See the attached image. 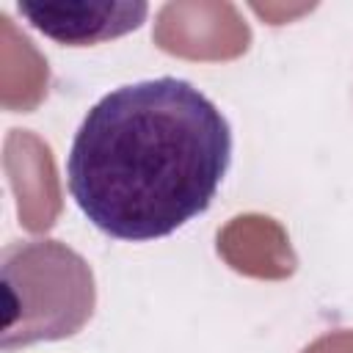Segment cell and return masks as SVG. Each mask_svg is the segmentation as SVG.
<instances>
[{
  "mask_svg": "<svg viewBox=\"0 0 353 353\" xmlns=\"http://www.w3.org/2000/svg\"><path fill=\"white\" fill-rule=\"evenodd\" d=\"M19 17L66 47H88L108 39H119L143 25L146 3H85V0H19Z\"/></svg>",
  "mask_w": 353,
  "mask_h": 353,
  "instance_id": "2",
  "label": "cell"
},
{
  "mask_svg": "<svg viewBox=\"0 0 353 353\" xmlns=\"http://www.w3.org/2000/svg\"><path fill=\"white\" fill-rule=\"evenodd\" d=\"M232 165V127L190 80L163 74L108 91L80 121L66 188L108 237L160 240L210 210Z\"/></svg>",
  "mask_w": 353,
  "mask_h": 353,
  "instance_id": "1",
  "label": "cell"
}]
</instances>
